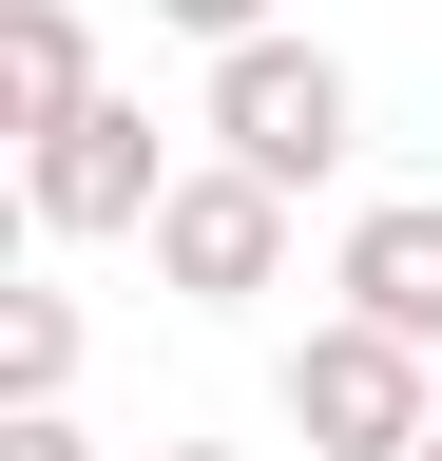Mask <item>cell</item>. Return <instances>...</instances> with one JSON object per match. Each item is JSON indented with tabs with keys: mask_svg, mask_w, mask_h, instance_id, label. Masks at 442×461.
<instances>
[{
	"mask_svg": "<svg viewBox=\"0 0 442 461\" xmlns=\"http://www.w3.org/2000/svg\"><path fill=\"white\" fill-rule=\"evenodd\" d=\"M289 442L308 461H423V423H442V346H404L384 308H327L308 346H289Z\"/></svg>",
	"mask_w": 442,
	"mask_h": 461,
	"instance_id": "6da1fadb",
	"label": "cell"
},
{
	"mask_svg": "<svg viewBox=\"0 0 442 461\" xmlns=\"http://www.w3.org/2000/svg\"><path fill=\"white\" fill-rule=\"evenodd\" d=\"M212 154H250V173H289V193H327V173L365 154V77L327 39H212Z\"/></svg>",
	"mask_w": 442,
	"mask_h": 461,
	"instance_id": "7a4b0ae2",
	"label": "cell"
},
{
	"mask_svg": "<svg viewBox=\"0 0 442 461\" xmlns=\"http://www.w3.org/2000/svg\"><path fill=\"white\" fill-rule=\"evenodd\" d=\"M289 173H250V154H193L174 193H154V288L174 308H250V288H289Z\"/></svg>",
	"mask_w": 442,
	"mask_h": 461,
	"instance_id": "3957f363",
	"label": "cell"
},
{
	"mask_svg": "<svg viewBox=\"0 0 442 461\" xmlns=\"http://www.w3.org/2000/svg\"><path fill=\"white\" fill-rule=\"evenodd\" d=\"M154 193H174L154 96H77L59 135H20V212L59 230V250H96V230H154Z\"/></svg>",
	"mask_w": 442,
	"mask_h": 461,
	"instance_id": "277c9868",
	"label": "cell"
},
{
	"mask_svg": "<svg viewBox=\"0 0 442 461\" xmlns=\"http://www.w3.org/2000/svg\"><path fill=\"white\" fill-rule=\"evenodd\" d=\"M327 288H347V308H384L404 346H442V193H384V212H347Z\"/></svg>",
	"mask_w": 442,
	"mask_h": 461,
	"instance_id": "5b68a950",
	"label": "cell"
},
{
	"mask_svg": "<svg viewBox=\"0 0 442 461\" xmlns=\"http://www.w3.org/2000/svg\"><path fill=\"white\" fill-rule=\"evenodd\" d=\"M96 96V0H0V135H59Z\"/></svg>",
	"mask_w": 442,
	"mask_h": 461,
	"instance_id": "8992f818",
	"label": "cell"
},
{
	"mask_svg": "<svg viewBox=\"0 0 442 461\" xmlns=\"http://www.w3.org/2000/svg\"><path fill=\"white\" fill-rule=\"evenodd\" d=\"M77 384V288H0V403H59Z\"/></svg>",
	"mask_w": 442,
	"mask_h": 461,
	"instance_id": "52a82bcc",
	"label": "cell"
},
{
	"mask_svg": "<svg viewBox=\"0 0 442 461\" xmlns=\"http://www.w3.org/2000/svg\"><path fill=\"white\" fill-rule=\"evenodd\" d=\"M0 461H96V442H77V403H0Z\"/></svg>",
	"mask_w": 442,
	"mask_h": 461,
	"instance_id": "ba28073f",
	"label": "cell"
},
{
	"mask_svg": "<svg viewBox=\"0 0 442 461\" xmlns=\"http://www.w3.org/2000/svg\"><path fill=\"white\" fill-rule=\"evenodd\" d=\"M174 39H269V0H154Z\"/></svg>",
	"mask_w": 442,
	"mask_h": 461,
	"instance_id": "9c48e42d",
	"label": "cell"
},
{
	"mask_svg": "<svg viewBox=\"0 0 442 461\" xmlns=\"http://www.w3.org/2000/svg\"><path fill=\"white\" fill-rule=\"evenodd\" d=\"M154 461H250V442H154Z\"/></svg>",
	"mask_w": 442,
	"mask_h": 461,
	"instance_id": "30bf717a",
	"label": "cell"
},
{
	"mask_svg": "<svg viewBox=\"0 0 442 461\" xmlns=\"http://www.w3.org/2000/svg\"><path fill=\"white\" fill-rule=\"evenodd\" d=\"M423 461H442V423H423Z\"/></svg>",
	"mask_w": 442,
	"mask_h": 461,
	"instance_id": "8fae6325",
	"label": "cell"
}]
</instances>
